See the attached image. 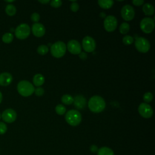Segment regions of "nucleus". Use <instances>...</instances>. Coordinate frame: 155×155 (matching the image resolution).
<instances>
[{
	"mask_svg": "<svg viewBox=\"0 0 155 155\" xmlns=\"http://www.w3.org/2000/svg\"><path fill=\"white\" fill-rule=\"evenodd\" d=\"M104 99L99 96H92L88 102V106L91 111L96 113L102 112L105 108Z\"/></svg>",
	"mask_w": 155,
	"mask_h": 155,
	"instance_id": "nucleus-1",
	"label": "nucleus"
},
{
	"mask_svg": "<svg viewBox=\"0 0 155 155\" xmlns=\"http://www.w3.org/2000/svg\"><path fill=\"white\" fill-rule=\"evenodd\" d=\"M17 90L21 96L28 97L34 93L35 88L33 84L29 81L23 80L18 84Z\"/></svg>",
	"mask_w": 155,
	"mask_h": 155,
	"instance_id": "nucleus-2",
	"label": "nucleus"
},
{
	"mask_svg": "<svg viewBox=\"0 0 155 155\" xmlns=\"http://www.w3.org/2000/svg\"><path fill=\"white\" fill-rule=\"evenodd\" d=\"M67 122L71 126L78 125L82 120L81 114L76 110H70L68 111L65 116Z\"/></svg>",
	"mask_w": 155,
	"mask_h": 155,
	"instance_id": "nucleus-3",
	"label": "nucleus"
},
{
	"mask_svg": "<svg viewBox=\"0 0 155 155\" xmlns=\"http://www.w3.org/2000/svg\"><path fill=\"white\" fill-rule=\"evenodd\" d=\"M67 50L65 44L62 41H57L53 44L50 48V51L53 56L56 58L62 57Z\"/></svg>",
	"mask_w": 155,
	"mask_h": 155,
	"instance_id": "nucleus-4",
	"label": "nucleus"
},
{
	"mask_svg": "<svg viewBox=\"0 0 155 155\" xmlns=\"http://www.w3.org/2000/svg\"><path fill=\"white\" fill-rule=\"evenodd\" d=\"M30 33V28L27 24L22 23L19 24L15 30L16 37L19 39H26Z\"/></svg>",
	"mask_w": 155,
	"mask_h": 155,
	"instance_id": "nucleus-5",
	"label": "nucleus"
},
{
	"mask_svg": "<svg viewBox=\"0 0 155 155\" xmlns=\"http://www.w3.org/2000/svg\"><path fill=\"white\" fill-rule=\"evenodd\" d=\"M136 49L141 53H145L148 51L150 48V42L143 37H139L136 39L134 43Z\"/></svg>",
	"mask_w": 155,
	"mask_h": 155,
	"instance_id": "nucleus-6",
	"label": "nucleus"
},
{
	"mask_svg": "<svg viewBox=\"0 0 155 155\" xmlns=\"http://www.w3.org/2000/svg\"><path fill=\"white\" fill-rule=\"evenodd\" d=\"M140 27L142 31L145 33H150L154 28V21L151 18H144L140 23Z\"/></svg>",
	"mask_w": 155,
	"mask_h": 155,
	"instance_id": "nucleus-7",
	"label": "nucleus"
},
{
	"mask_svg": "<svg viewBox=\"0 0 155 155\" xmlns=\"http://www.w3.org/2000/svg\"><path fill=\"white\" fill-rule=\"evenodd\" d=\"M104 25L105 29L107 31H113L116 28L117 25V21L116 18L112 15L106 16L104 21Z\"/></svg>",
	"mask_w": 155,
	"mask_h": 155,
	"instance_id": "nucleus-8",
	"label": "nucleus"
},
{
	"mask_svg": "<svg viewBox=\"0 0 155 155\" xmlns=\"http://www.w3.org/2000/svg\"><path fill=\"white\" fill-rule=\"evenodd\" d=\"M121 16L125 21L132 20L135 15V12L132 6L129 4L125 5L121 9Z\"/></svg>",
	"mask_w": 155,
	"mask_h": 155,
	"instance_id": "nucleus-9",
	"label": "nucleus"
},
{
	"mask_svg": "<svg viewBox=\"0 0 155 155\" xmlns=\"http://www.w3.org/2000/svg\"><path fill=\"white\" fill-rule=\"evenodd\" d=\"M139 113L144 118H150L153 114V110L151 107L145 102L141 103L138 107Z\"/></svg>",
	"mask_w": 155,
	"mask_h": 155,
	"instance_id": "nucleus-10",
	"label": "nucleus"
},
{
	"mask_svg": "<svg viewBox=\"0 0 155 155\" xmlns=\"http://www.w3.org/2000/svg\"><path fill=\"white\" fill-rule=\"evenodd\" d=\"M82 47L87 52H92L96 48V42L91 36H85L82 42Z\"/></svg>",
	"mask_w": 155,
	"mask_h": 155,
	"instance_id": "nucleus-11",
	"label": "nucleus"
},
{
	"mask_svg": "<svg viewBox=\"0 0 155 155\" xmlns=\"http://www.w3.org/2000/svg\"><path fill=\"white\" fill-rule=\"evenodd\" d=\"M17 117V114L16 111L12 108H8L5 110L2 114L1 117L4 121L7 123H12L13 122Z\"/></svg>",
	"mask_w": 155,
	"mask_h": 155,
	"instance_id": "nucleus-12",
	"label": "nucleus"
},
{
	"mask_svg": "<svg viewBox=\"0 0 155 155\" xmlns=\"http://www.w3.org/2000/svg\"><path fill=\"white\" fill-rule=\"evenodd\" d=\"M68 50L73 54H79L81 52L82 47L81 44L76 40L72 39L68 42L66 46Z\"/></svg>",
	"mask_w": 155,
	"mask_h": 155,
	"instance_id": "nucleus-13",
	"label": "nucleus"
},
{
	"mask_svg": "<svg viewBox=\"0 0 155 155\" xmlns=\"http://www.w3.org/2000/svg\"><path fill=\"white\" fill-rule=\"evenodd\" d=\"M33 34L36 37H42L44 35L45 29L44 26L41 23H35L31 27Z\"/></svg>",
	"mask_w": 155,
	"mask_h": 155,
	"instance_id": "nucleus-14",
	"label": "nucleus"
},
{
	"mask_svg": "<svg viewBox=\"0 0 155 155\" xmlns=\"http://www.w3.org/2000/svg\"><path fill=\"white\" fill-rule=\"evenodd\" d=\"M73 103L74 105V107L79 109V110H82L85 108L86 105V99L85 98L82 96V95H78L73 98Z\"/></svg>",
	"mask_w": 155,
	"mask_h": 155,
	"instance_id": "nucleus-15",
	"label": "nucleus"
},
{
	"mask_svg": "<svg viewBox=\"0 0 155 155\" xmlns=\"http://www.w3.org/2000/svg\"><path fill=\"white\" fill-rule=\"evenodd\" d=\"M13 81L12 74L8 72H4L0 74V85L7 86Z\"/></svg>",
	"mask_w": 155,
	"mask_h": 155,
	"instance_id": "nucleus-16",
	"label": "nucleus"
},
{
	"mask_svg": "<svg viewBox=\"0 0 155 155\" xmlns=\"http://www.w3.org/2000/svg\"><path fill=\"white\" fill-rule=\"evenodd\" d=\"M45 81L44 77L41 74H36L33 78V82L34 85L36 87H39L42 85Z\"/></svg>",
	"mask_w": 155,
	"mask_h": 155,
	"instance_id": "nucleus-17",
	"label": "nucleus"
},
{
	"mask_svg": "<svg viewBox=\"0 0 155 155\" xmlns=\"http://www.w3.org/2000/svg\"><path fill=\"white\" fill-rule=\"evenodd\" d=\"M143 13L148 16H151L154 13V8L153 5L150 3H145L142 7Z\"/></svg>",
	"mask_w": 155,
	"mask_h": 155,
	"instance_id": "nucleus-18",
	"label": "nucleus"
},
{
	"mask_svg": "<svg viewBox=\"0 0 155 155\" xmlns=\"http://www.w3.org/2000/svg\"><path fill=\"white\" fill-rule=\"evenodd\" d=\"M97 2L99 5L104 9L111 8L114 4V1L112 0H99Z\"/></svg>",
	"mask_w": 155,
	"mask_h": 155,
	"instance_id": "nucleus-19",
	"label": "nucleus"
},
{
	"mask_svg": "<svg viewBox=\"0 0 155 155\" xmlns=\"http://www.w3.org/2000/svg\"><path fill=\"white\" fill-rule=\"evenodd\" d=\"M97 155H114V154L111 148L107 147H103L97 150Z\"/></svg>",
	"mask_w": 155,
	"mask_h": 155,
	"instance_id": "nucleus-20",
	"label": "nucleus"
},
{
	"mask_svg": "<svg viewBox=\"0 0 155 155\" xmlns=\"http://www.w3.org/2000/svg\"><path fill=\"white\" fill-rule=\"evenodd\" d=\"M5 12L8 16H13L16 12V8L13 4H8L5 7Z\"/></svg>",
	"mask_w": 155,
	"mask_h": 155,
	"instance_id": "nucleus-21",
	"label": "nucleus"
},
{
	"mask_svg": "<svg viewBox=\"0 0 155 155\" xmlns=\"http://www.w3.org/2000/svg\"><path fill=\"white\" fill-rule=\"evenodd\" d=\"M61 101L65 105H70L73 103V97L70 94H64L61 97Z\"/></svg>",
	"mask_w": 155,
	"mask_h": 155,
	"instance_id": "nucleus-22",
	"label": "nucleus"
},
{
	"mask_svg": "<svg viewBox=\"0 0 155 155\" xmlns=\"http://www.w3.org/2000/svg\"><path fill=\"white\" fill-rule=\"evenodd\" d=\"M13 39V35L11 33H5L2 37V40L4 43H10Z\"/></svg>",
	"mask_w": 155,
	"mask_h": 155,
	"instance_id": "nucleus-23",
	"label": "nucleus"
},
{
	"mask_svg": "<svg viewBox=\"0 0 155 155\" xmlns=\"http://www.w3.org/2000/svg\"><path fill=\"white\" fill-rule=\"evenodd\" d=\"M130 30V25L127 22H123L119 27V31L121 34H127Z\"/></svg>",
	"mask_w": 155,
	"mask_h": 155,
	"instance_id": "nucleus-24",
	"label": "nucleus"
},
{
	"mask_svg": "<svg viewBox=\"0 0 155 155\" xmlns=\"http://www.w3.org/2000/svg\"><path fill=\"white\" fill-rule=\"evenodd\" d=\"M37 51L39 54L45 55L48 51V48L45 45H41L37 48Z\"/></svg>",
	"mask_w": 155,
	"mask_h": 155,
	"instance_id": "nucleus-25",
	"label": "nucleus"
},
{
	"mask_svg": "<svg viewBox=\"0 0 155 155\" xmlns=\"http://www.w3.org/2000/svg\"><path fill=\"white\" fill-rule=\"evenodd\" d=\"M55 111L58 114L62 115L66 111V108L62 104H58L55 107Z\"/></svg>",
	"mask_w": 155,
	"mask_h": 155,
	"instance_id": "nucleus-26",
	"label": "nucleus"
},
{
	"mask_svg": "<svg viewBox=\"0 0 155 155\" xmlns=\"http://www.w3.org/2000/svg\"><path fill=\"white\" fill-rule=\"evenodd\" d=\"M122 41L125 45H130L133 42L134 38L130 35H126L123 38Z\"/></svg>",
	"mask_w": 155,
	"mask_h": 155,
	"instance_id": "nucleus-27",
	"label": "nucleus"
},
{
	"mask_svg": "<svg viewBox=\"0 0 155 155\" xmlns=\"http://www.w3.org/2000/svg\"><path fill=\"white\" fill-rule=\"evenodd\" d=\"M153 96L152 93H150V92L145 93L143 95V101L145 102H148V103L150 102L153 100Z\"/></svg>",
	"mask_w": 155,
	"mask_h": 155,
	"instance_id": "nucleus-28",
	"label": "nucleus"
},
{
	"mask_svg": "<svg viewBox=\"0 0 155 155\" xmlns=\"http://www.w3.org/2000/svg\"><path fill=\"white\" fill-rule=\"evenodd\" d=\"M62 2L61 0H52L50 2V5L51 7L54 8H58L61 6Z\"/></svg>",
	"mask_w": 155,
	"mask_h": 155,
	"instance_id": "nucleus-29",
	"label": "nucleus"
},
{
	"mask_svg": "<svg viewBox=\"0 0 155 155\" xmlns=\"http://www.w3.org/2000/svg\"><path fill=\"white\" fill-rule=\"evenodd\" d=\"M7 130L6 124L2 122H0V134H4Z\"/></svg>",
	"mask_w": 155,
	"mask_h": 155,
	"instance_id": "nucleus-30",
	"label": "nucleus"
},
{
	"mask_svg": "<svg viewBox=\"0 0 155 155\" xmlns=\"http://www.w3.org/2000/svg\"><path fill=\"white\" fill-rule=\"evenodd\" d=\"M40 19V16L39 13H33L31 15V19L33 22L38 23V22L39 21Z\"/></svg>",
	"mask_w": 155,
	"mask_h": 155,
	"instance_id": "nucleus-31",
	"label": "nucleus"
},
{
	"mask_svg": "<svg viewBox=\"0 0 155 155\" xmlns=\"http://www.w3.org/2000/svg\"><path fill=\"white\" fill-rule=\"evenodd\" d=\"M35 94L38 96H41L44 94V90L42 87H37L36 89H35L34 91Z\"/></svg>",
	"mask_w": 155,
	"mask_h": 155,
	"instance_id": "nucleus-32",
	"label": "nucleus"
},
{
	"mask_svg": "<svg viewBox=\"0 0 155 155\" xmlns=\"http://www.w3.org/2000/svg\"><path fill=\"white\" fill-rule=\"evenodd\" d=\"M70 9L72 12H76L79 10V4L76 2H73L70 5Z\"/></svg>",
	"mask_w": 155,
	"mask_h": 155,
	"instance_id": "nucleus-33",
	"label": "nucleus"
},
{
	"mask_svg": "<svg viewBox=\"0 0 155 155\" xmlns=\"http://www.w3.org/2000/svg\"><path fill=\"white\" fill-rule=\"evenodd\" d=\"M132 2L134 5L140 6L144 3V1L143 0H133Z\"/></svg>",
	"mask_w": 155,
	"mask_h": 155,
	"instance_id": "nucleus-34",
	"label": "nucleus"
},
{
	"mask_svg": "<svg viewBox=\"0 0 155 155\" xmlns=\"http://www.w3.org/2000/svg\"><path fill=\"white\" fill-rule=\"evenodd\" d=\"M90 151L93 153H95L96 152H97V150H98V148H97V147L95 145H92L90 146Z\"/></svg>",
	"mask_w": 155,
	"mask_h": 155,
	"instance_id": "nucleus-35",
	"label": "nucleus"
},
{
	"mask_svg": "<svg viewBox=\"0 0 155 155\" xmlns=\"http://www.w3.org/2000/svg\"><path fill=\"white\" fill-rule=\"evenodd\" d=\"M79 58H80L81 59L85 60V59H86L87 58V54L86 53H85V52H81V53L79 54Z\"/></svg>",
	"mask_w": 155,
	"mask_h": 155,
	"instance_id": "nucleus-36",
	"label": "nucleus"
},
{
	"mask_svg": "<svg viewBox=\"0 0 155 155\" xmlns=\"http://www.w3.org/2000/svg\"><path fill=\"white\" fill-rule=\"evenodd\" d=\"M40 3H42V4H47L50 2L49 0H44V1H38Z\"/></svg>",
	"mask_w": 155,
	"mask_h": 155,
	"instance_id": "nucleus-37",
	"label": "nucleus"
},
{
	"mask_svg": "<svg viewBox=\"0 0 155 155\" xmlns=\"http://www.w3.org/2000/svg\"><path fill=\"white\" fill-rule=\"evenodd\" d=\"M2 93H1V92L0 91V103L1 102V101H2Z\"/></svg>",
	"mask_w": 155,
	"mask_h": 155,
	"instance_id": "nucleus-38",
	"label": "nucleus"
},
{
	"mask_svg": "<svg viewBox=\"0 0 155 155\" xmlns=\"http://www.w3.org/2000/svg\"><path fill=\"white\" fill-rule=\"evenodd\" d=\"M6 2H14V1H5Z\"/></svg>",
	"mask_w": 155,
	"mask_h": 155,
	"instance_id": "nucleus-39",
	"label": "nucleus"
},
{
	"mask_svg": "<svg viewBox=\"0 0 155 155\" xmlns=\"http://www.w3.org/2000/svg\"><path fill=\"white\" fill-rule=\"evenodd\" d=\"M1 114H0V119H1Z\"/></svg>",
	"mask_w": 155,
	"mask_h": 155,
	"instance_id": "nucleus-40",
	"label": "nucleus"
}]
</instances>
